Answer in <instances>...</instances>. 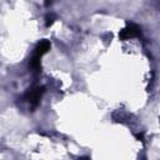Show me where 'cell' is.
Returning <instances> with one entry per match:
<instances>
[{
    "label": "cell",
    "instance_id": "obj_6",
    "mask_svg": "<svg viewBox=\"0 0 160 160\" xmlns=\"http://www.w3.org/2000/svg\"><path fill=\"white\" fill-rule=\"evenodd\" d=\"M79 160H89L88 158H81V159H79Z\"/></svg>",
    "mask_w": 160,
    "mask_h": 160
},
{
    "label": "cell",
    "instance_id": "obj_1",
    "mask_svg": "<svg viewBox=\"0 0 160 160\" xmlns=\"http://www.w3.org/2000/svg\"><path fill=\"white\" fill-rule=\"evenodd\" d=\"M50 50V41L49 40H42L40 41L36 48H35V51H34V55L29 62V68H31L34 71H38L40 69V59L44 54H46L48 51Z\"/></svg>",
    "mask_w": 160,
    "mask_h": 160
},
{
    "label": "cell",
    "instance_id": "obj_3",
    "mask_svg": "<svg viewBox=\"0 0 160 160\" xmlns=\"http://www.w3.org/2000/svg\"><path fill=\"white\" fill-rule=\"evenodd\" d=\"M139 35H140V28L138 25H135V24H129L119 34L121 40H128V39H131V38H136Z\"/></svg>",
    "mask_w": 160,
    "mask_h": 160
},
{
    "label": "cell",
    "instance_id": "obj_4",
    "mask_svg": "<svg viewBox=\"0 0 160 160\" xmlns=\"http://www.w3.org/2000/svg\"><path fill=\"white\" fill-rule=\"evenodd\" d=\"M55 15L54 14H49V15H46V18H45V20H46V26H50V25H52V22L55 21Z\"/></svg>",
    "mask_w": 160,
    "mask_h": 160
},
{
    "label": "cell",
    "instance_id": "obj_2",
    "mask_svg": "<svg viewBox=\"0 0 160 160\" xmlns=\"http://www.w3.org/2000/svg\"><path fill=\"white\" fill-rule=\"evenodd\" d=\"M44 91H45V89H44L42 86H41V88H32V89H29L28 92L25 94V99L30 102V105H31L32 108H35V106H38V104H39V101H40V98L42 96Z\"/></svg>",
    "mask_w": 160,
    "mask_h": 160
},
{
    "label": "cell",
    "instance_id": "obj_5",
    "mask_svg": "<svg viewBox=\"0 0 160 160\" xmlns=\"http://www.w3.org/2000/svg\"><path fill=\"white\" fill-rule=\"evenodd\" d=\"M136 139L142 141V140H144V136H142V134H136Z\"/></svg>",
    "mask_w": 160,
    "mask_h": 160
}]
</instances>
